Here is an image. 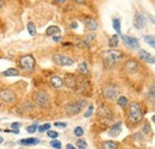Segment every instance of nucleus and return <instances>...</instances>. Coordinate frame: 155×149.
<instances>
[{
    "instance_id": "nucleus-35",
    "label": "nucleus",
    "mask_w": 155,
    "mask_h": 149,
    "mask_svg": "<svg viewBox=\"0 0 155 149\" xmlns=\"http://www.w3.org/2000/svg\"><path fill=\"white\" fill-rule=\"evenodd\" d=\"M48 136H49V137H51V138L54 140V138H56V137H58V136H59V134H58V132H56V131H53V130H49V131H48Z\"/></svg>"
},
{
    "instance_id": "nucleus-37",
    "label": "nucleus",
    "mask_w": 155,
    "mask_h": 149,
    "mask_svg": "<svg viewBox=\"0 0 155 149\" xmlns=\"http://www.w3.org/2000/svg\"><path fill=\"white\" fill-rule=\"evenodd\" d=\"M143 130H144V132H146V134H148V132L150 131V127H149V124H148V123H146V125H144Z\"/></svg>"
},
{
    "instance_id": "nucleus-41",
    "label": "nucleus",
    "mask_w": 155,
    "mask_h": 149,
    "mask_svg": "<svg viewBox=\"0 0 155 149\" xmlns=\"http://www.w3.org/2000/svg\"><path fill=\"white\" fill-rule=\"evenodd\" d=\"M66 149H76L74 146H73V144H70V143H68L67 146H66Z\"/></svg>"
},
{
    "instance_id": "nucleus-40",
    "label": "nucleus",
    "mask_w": 155,
    "mask_h": 149,
    "mask_svg": "<svg viewBox=\"0 0 155 149\" xmlns=\"http://www.w3.org/2000/svg\"><path fill=\"white\" fill-rule=\"evenodd\" d=\"M53 40H54L55 42H59V41L61 40V36H53Z\"/></svg>"
},
{
    "instance_id": "nucleus-4",
    "label": "nucleus",
    "mask_w": 155,
    "mask_h": 149,
    "mask_svg": "<svg viewBox=\"0 0 155 149\" xmlns=\"http://www.w3.org/2000/svg\"><path fill=\"white\" fill-rule=\"evenodd\" d=\"M119 88L115 85H108L103 88V96L109 100H115L118 96Z\"/></svg>"
},
{
    "instance_id": "nucleus-10",
    "label": "nucleus",
    "mask_w": 155,
    "mask_h": 149,
    "mask_svg": "<svg viewBox=\"0 0 155 149\" xmlns=\"http://www.w3.org/2000/svg\"><path fill=\"white\" fill-rule=\"evenodd\" d=\"M62 81H63V85L66 86V87L70 88V90H75L76 86H78L76 78L73 74H66V75H64V79Z\"/></svg>"
},
{
    "instance_id": "nucleus-19",
    "label": "nucleus",
    "mask_w": 155,
    "mask_h": 149,
    "mask_svg": "<svg viewBox=\"0 0 155 149\" xmlns=\"http://www.w3.org/2000/svg\"><path fill=\"white\" fill-rule=\"evenodd\" d=\"M20 143H22V144H25V146L37 144V143H39V140H38V138H35V137H30V138H24V140H20Z\"/></svg>"
},
{
    "instance_id": "nucleus-22",
    "label": "nucleus",
    "mask_w": 155,
    "mask_h": 149,
    "mask_svg": "<svg viewBox=\"0 0 155 149\" xmlns=\"http://www.w3.org/2000/svg\"><path fill=\"white\" fill-rule=\"evenodd\" d=\"M19 74V72L16 68H10V69H6L5 72L3 73L4 76H17Z\"/></svg>"
},
{
    "instance_id": "nucleus-15",
    "label": "nucleus",
    "mask_w": 155,
    "mask_h": 149,
    "mask_svg": "<svg viewBox=\"0 0 155 149\" xmlns=\"http://www.w3.org/2000/svg\"><path fill=\"white\" fill-rule=\"evenodd\" d=\"M85 25H86V30H88V31H91V32H93V31H95L97 28H98V23H97L94 19H92V18H86V20H85Z\"/></svg>"
},
{
    "instance_id": "nucleus-8",
    "label": "nucleus",
    "mask_w": 155,
    "mask_h": 149,
    "mask_svg": "<svg viewBox=\"0 0 155 149\" xmlns=\"http://www.w3.org/2000/svg\"><path fill=\"white\" fill-rule=\"evenodd\" d=\"M97 115H98V118L99 119L106 122L112 117V110L106 105H103V106H100L99 109H98Z\"/></svg>"
},
{
    "instance_id": "nucleus-17",
    "label": "nucleus",
    "mask_w": 155,
    "mask_h": 149,
    "mask_svg": "<svg viewBox=\"0 0 155 149\" xmlns=\"http://www.w3.org/2000/svg\"><path fill=\"white\" fill-rule=\"evenodd\" d=\"M50 85L55 88H60V87H62L63 81H62V79L60 76H53L50 79Z\"/></svg>"
},
{
    "instance_id": "nucleus-43",
    "label": "nucleus",
    "mask_w": 155,
    "mask_h": 149,
    "mask_svg": "<svg viewBox=\"0 0 155 149\" xmlns=\"http://www.w3.org/2000/svg\"><path fill=\"white\" fill-rule=\"evenodd\" d=\"M72 28H74V29H76L78 28V25H76V23H72V25H70Z\"/></svg>"
},
{
    "instance_id": "nucleus-13",
    "label": "nucleus",
    "mask_w": 155,
    "mask_h": 149,
    "mask_svg": "<svg viewBox=\"0 0 155 149\" xmlns=\"http://www.w3.org/2000/svg\"><path fill=\"white\" fill-rule=\"evenodd\" d=\"M138 56H140V59H141L142 61H144V62H148V63H152V65L155 63V59H154L153 55H150L149 53H147V51L143 50V49L138 50Z\"/></svg>"
},
{
    "instance_id": "nucleus-5",
    "label": "nucleus",
    "mask_w": 155,
    "mask_h": 149,
    "mask_svg": "<svg viewBox=\"0 0 155 149\" xmlns=\"http://www.w3.org/2000/svg\"><path fill=\"white\" fill-rule=\"evenodd\" d=\"M35 101L41 107H48L49 104H50V97L48 96V93H45L43 91H39L35 94Z\"/></svg>"
},
{
    "instance_id": "nucleus-32",
    "label": "nucleus",
    "mask_w": 155,
    "mask_h": 149,
    "mask_svg": "<svg viewBox=\"0 0 155 149\" xmlns=\"http://www.w3.org/2000/svg\"><path fill=\"white\" fill-rule=\"evenodd\" d=\"M37 130V124H34V125H30V127H28L26 131L29 132V134H34V132Z\"/></svg>"
},
{
    "instance_id": "nucleus-33",
    "label": "nucleus",
    "mask_w": 155,
    "mask_h": 149,
    "mask_svg": "<svg viewBox=\"0 0 155 149\" xmlns=\"http://www.w3.org/2000/svg\"><path fill=\"white\" fill-rule=\"evenodd\" d=\"M48 129H50V124H44V125H41V127L38 128V131L44 132V131L48 130Z\"/></svg>"
},
{
    "instance_id": "nucleus-38",
    "label": "nucleus",
    "mask_w": 155,
    "mask_h": 149,
    "mask_svg": "<svg viewBox=\"0 0 155 149\" xmlns=\"http://www.w3.org/2000/svg\"><path fill=\"white\" fill-rule=\"evenodd\" d=\"M55 127H58V128H66L67 124L66 123H55Z\"/></svg>"
},
{
    "instance_id": "nucleus-39",
    "label": "nucleus",
    "mask_w": 155,
    "mask_h": 149,
    "mask_svg": "<svg viewBox=\"0 0 155 149\" xmlns=\"http://www.w3.org/2000/svg\"><path fill=\"white\" fill-rule=\"evenodd\" d=\"M11 127H12L13 129H18V128L20 127V124H19V123H12V124H11Z\"/></svg>"
},
{
    "instance_id": "nucleus-45",
    "label": "nucleus",
    "mask_w": 155,
    "mask_h": 149,
    "mask_svg": "<svg viewBox=\"0 0 155 149\" xmlns=\"http://www.w3.org/2000/svg\"><path fill=\"white\" fill-rule=\"evenodd\" d=\"M74 1H76V3H84L85 0H74Z\"/></svg>"
},
{
    "instance_id": "nucleus-16",
    "label": "nucleus",
    "mask_w": 155,
    "mask_h": 149,
    "mask_svg": "<svg viewBox=\"0 0 155 149\" xmlns=\"http://www.w3.org/2000/svg\"><path fill=\"white\" fill-rule=\"evenodd\" d=\"M60 34H61V30H60L59 26H56V25H50L45 30V35L47 36H54V35L60 36Z\"/></svg>"
},
{
    "instance_id": "nucleus-7",
    "label": "nucleus",
    "mask_w": 155,
    "mask_h": 149,
    "mask_svg": "<svg viewBox=\"0 0 155 149\" xmlns=\"http://www.w3.org/2000/svg\"><path fill=\"white\" fill-rule=\"evenodd\" d=\"M53 61H54V63L59 65V66H72L74 63L73 59H70L68 56H64L62 54H55L53 56Z\"/></svg>"
},
{
    "instance_id": "nucleus-21",
    "label": "nucleus",
    "mask_w": 155,
    "mask_h": 149,
    "mask_svg": "<svg viewBox=\"0 0 155 149\" xmlns=\"http://www.w3.org/2000/svg\"><path fill=\"white\" fill-rule=\"evenodd\" d=\"M118 42H119L118 35H113L110 38V41H109V47H110V48H116V47L118 45Z\"/></svg>"
},
{
    "instance_id": "nucleus-47",
    "label": "nucleus",
    "mask_w": 155,
    "mask_h": 149,
    "mask_svg": "<svg viewBox=\"0 0 155 149\" xmlns=\"http://www.w3.org/2000/svg\"><path fill=\"white\" fill-rule=\"evenodd\" d=\"M0 106H1V104H0Z\"/></svg>"
},
{
    "instance_id": "nucleus-42",
    "label": "nucleus",
    "mask_w": 155,
    "mask_h": 149,
    "mask_svg": "<svg viewBox=\"0 0 155 149\" xmlns=\"http://www.w3.org/2000/svg\"><path fill=\"white\" fill-rule=\"evenodd\" d=\"M56 3H59V4H63L64 1H66V0H55Z\"/></svg>"
},
{
    "instance_id": "nucleus-2",
    "label": "nucleus",
    "mask_w": 155,
    "mask_h": 149,
    "mask_svg": "<svg viewBox=\"0 0 155 149\" xmlns=\"http://www.w3.org/2000/svg\"><path fill=\"white\" fill-rule=\"evenodd\" d=\"M142 117H143V111H142V107L141 105L136 103V101H133L130 103L129 106V121L131 122L133 124H137L142 121Z\"/></svg>"
},
{
    "instance_id": "nucleus-46",
    "label": "nucleus",
    "mask_w": 155,
    "mask_h": 149,
    "mask_svg": "<svg viewBox=\"0 0 155 149\" xmlns=\"http://www.w3.org/2000/svg\"><path fill=\"white\" fill-rule=\"evenodd\" d=\"M3 142H4V138H3V137H0V144H1Z\"/></svg>"
},
{
    "instance_id": "nucleus-3",
    "label": "nucleus",
    "mask_w": 155,
    "mask_h": 149,
    "mask_svg": "<svg viewBox=\"0 0 155 149\" xmlns=\"http://www.w3.org/2000/svg\"><path fill=\"white\" fill-rule=\"evenodd\" d=\"M35 63H36V60L32 55H24L19 60V65L22 69L25 70V72H32L35 68Z\"/></svg>"
},
{
    "instance_id": "nucleus-18",
    "label": "nucleus",
    "mask_w": 155,
    "mask_h": 149,
    "mask_svg": "<svg viewBox=\"0 0 155 149\" xmlns=\"http://www.w3.org/2000/svg\"><path fill=\"white\" fill-rule=\"evenodd\" d=\"M103 149H118V143L116 141H105L102 144Z\"/></svg>"
},
{
    "instance_id": "nucleus-12",
    "label": "nucleus",
    "mask_w": 155,
    "mask_h": 149,
    "mask_svg": "<svg viewBox=\"0 0 155 149\" xmlns=\"http://www.w3.org/2000/svg\"><path fill=\"white\" fill-rule=\"evenodd\" d=\"M147 25V20L144 18V16H142L141 13L136 12L135 17H134V26L136 29H143Z\"/></svg>"
},
{
    "instance_id": "nucleus-28",
    "label": "nucleus",
    "mask_w": 155,
    "mask_h": 149,
    "mask_svg": "<svg viewBox=\"0 0 155 149\" xmlns=\"http://www.w3.org/2000/svg\"><path fill=\"white\" fill-rule=\"evenodd\" d=\"M28 31H29V34L31 35V36H35L36 35V32H37V31H36V28H35V24H34V23H28Z\"/></svg>"
},
{
    "instance_id": "nucleus-27",
    "label": "nucleus",
    "mask_w": 155,
    "mask_h": 149,
    "mask_svg": "<svg viewBox=\"0 0 155 149\" xmlns=\"http://www.w3.org/2000/svg\"><path fill=\"white\" fill-rule=\"evenodd\" d=\"M117 104H118V106H120V107H125L127 105H128V99H127V97H118L117 98Z\"/></svg>"
},
{
    "instance_id": "nucleus-29",
    "label": "nucleus",
    "mask_w": 155,
    "mask_h": 149,
    "mask_svg": "<svg viewBox=\"0 0 155 149\" xmlns=\"http://www.w3.org/2000/svg\"><path fill=\"white\" fill-rule=\"evenodd\" d=\"M76 147H78V149H86L87 148V143L85 142L84 140H78Z\"/></svg>"
},
{
    "instance_id": "nucleus-11",
    "label": "nucleus",
    "mask_w": 155,
    "mask_h": 149,
    "mask_svg": "<svg viewBox=\"0 0 155 149\" xmlns=\"http://www.w3.org/2000/svg\"><path fill=\"white\" fill-rule=\"evenodd\" d=\"M0 99L5 103H13L16 100V94L11 90H3L0 91Z\"/></svg>"
},
{
    "instance_id": "nucleus-6",
    "label": "nucleus",
    "mask_w": 155,
    "mask_h": 149,
    "mask_svg": "<svg viewBox=\"0 0 155 149\" xmlns=\"http://www.w3.org/2000/svg\"><path fill=\"white\" fill-rule=\"evenodd\" d=\"M86 105H87L86 100H78L75 103H73V104L67 106V111L69 115H78L81 112V110H83Z\"/></svg>"
},
{
    "instance_id": "nucleus-25",
    "label": "nucleus",
    "mask_w": 155,
    "mask_h": 149,
    "mask_svg": "<svg viewBox=\"0 0 155 149\" xmlns=\"http://www.w3.org/2000/svg\"><path fill=\"white\" fill-rule=\"evenodd\" d=\"M143 40H144V42H146L147 44H149L152 48H154V47H155V40H154V36H153V35H150V36H148V35L144 36Z\"/></svg>"
},
{
    "instance_id": "nucleus-23",
    "label": "nucleus",
    "mask_w": 155,
    "mask_h": 149,
    "mask_svg": "<svg viewBox=\"0 0 155 149\" xmlns=\"http://www.w3.org/2000/svg\"><path fill=\"white\" fill-rule=\"evenodd\" d=\"M119 132H120V124L117 123V124H115V125H113V127L111 128V131L109 132V134H110L111 136H117Z\"/></svg>"
},
{
    "instance_id": "nucleus-30",
    "label": "nucleus",
    "mask_w": 155,
    "mask_h": 149,
    "mask_svg": "<svg viewBox=\"0 0 155 149\" xmlns=\"http://www.w3.org/2000/svg\"><path fill=\"white\" fill-rule=\"evenodd\" d=\"M74 135H75L76 137H81V136L84 135V129L81 128V127H76L75 130H74Z\"/></svg>"
},
{
    "instance_id": "nucleus-14",
    "label": "nucleus",
    "mask_w": 155,
    "mask_h": 149,
    "mask_svg": "<svg viewBox=\"0 0 155 149\" xmlns=\"http://www.w3.org/2000/svg\"><path fill=\"white\" fill-rule=\"evenodd\" d=\"M124 69H125L127 73H135L138 69V63L135 60H129L124 66Z\"/></svg>"
},
{
    "instance_id": "nucleus-31",
    "label": "nucleus",
    "mask_w": 155,
    "mask_h": 149,
    "mask_svg": "<svg viewBox=\"0 0 155 149\" xmlns=\"http://www.w3.org/2000/svg\"><path fill=\"white\" fill-rule=\"evenodd\" d=\"M50 146L54 147L55 149H61V142L58 140H53L51 142H50Z\"/></svg>"
},
{
    "instance_id": "nucleus-1",
    "label": "nucleus",
    "mask_w": 155,
    "mask_h": 149,
    "mask_svg": "<svg viewBox=\"0 0 155 149\" xmlns=\"http://www.w3.org/2000/svg\"><path fill=\"white\" fill-rule=\"evenodd\" d=\"M102 57H103V61H104V66L106 67V68H110L112 66H115L117 62H119L123 56H122V53L120 51L110 49V50L103 51Z\"/></svg>"
},
{
    "instance_id": "nucleus-9",
    "label": "nucleus",
    "mask_w": 155,
    "mask_h": 149,
    "mask_svg": "<svg viewBox=\"0 0 155 149\" xmlns=\"http://www.w3.org/2000/svg\"><path fill=\"white\" fill-rule=\"evenodd\" d=\"M122 40H123L124 44L127 47H129L130 49H137L140 47V43H138V40L135 37L128 36V35H122Z\"/></svg>"
},
{
    "instance_id": "nucleus-20",
    "label": "nucleus",
    "mask_w": 155,
    "mask_h": 149,
    "mask_svg": "<svg viewBox=\"0 0 155 149\" xmlns=\"http://www.w3.org/2000/svg\"><path fill=\"white\" fill-rule=\"evenodd\" d=\"M78 72L80 74H84V75H87L88 74V68H87V63H86V62H81V63H79Z\"/></svg>"
},
{
    "instance_id": "nucleus-44",
    "label": "nucleus",
    "mask_w": 155,
    "mask_h": 149,
    "mask_svg": "<svg viewBox=\"0 0 155 149\" xmlns=\"http://www.w3.org/2000/svg\"><path fill=\"white\" fill-rule=\"evenodd\" d=\"M4 4H5V3H4V0H0V9H1V7L4 6Z\"/></svg>"
},
{
    "instance_id": "nucleus-34",
    "label": "nucleus",
    "mask_w": 155,
    "mask_h": 149,
    "mask_svg": "<svg viewBox=\"0 0 155 149\" xmlns=\"http://www.w3.org/2000/svg\"><path fill=\"white\" fill-rule=\"evenodd\" d=\"M149 94H150V101H152V103H154V94H155V93H154V85L150 86V91L148 92V96Z\"/></svg>"
},
{
    "instance_id": "nucleus-26",
    "label": "nucleus",
    "mask_w": 155,
    "mask_h": 149,
    "mask_svg": "<svg viewBox=\"0 0 155 149\" xmlns=\"http://www.w3.org/2000/svg\"><path fill=\"white\" fill-rule=\"evenodd\" d=\"M94 38H95V35H94L93 32L86 35V36H85V38H84V42H85L86 47H89V44H91V42L94 40Z\"/></svg>"
},
{
    "instance_id": "nucleus-24",
    "label": "nucleus",
    "mask_w": 155,
    "mask_h": 149,
    "mask_svg": "<svg viewBox=\"0 0 155 149\" xmlns=\"http://www.w3.org/2000/svg\"><path fill=\"white\" fill-rule=\"evenodd\" d=\"M112 24H113V29L116 30V32L119 34V35H122V32H120V19L115 18V19L112 20Z\"/></svg>"
},
{
    "instance_id": "nucleus-36",
    "label": "nucleus",
    "mask_w": 155,
    "mask_h": 149,
    "mask_svg": "<svg viewBox=\"0 0 155 149\" xmlns=\"http://www.w3.org/2000/svg\"><path fill=\"white\" fill-rule=\"evenodd\" d=\"M92 113H93V105H89V106H88V110H87V112L85 113V117H86V118H88V117L91 116Z\"/></svg>"
}]
</instances>
